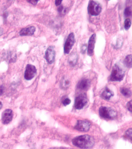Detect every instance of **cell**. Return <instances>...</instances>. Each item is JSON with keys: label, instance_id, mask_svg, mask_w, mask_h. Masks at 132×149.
Returning a JSON list of instances; mask_svg holds the SVG:
<instances>
[{"label": "cell", "instance_id": "30bf717a", "mask_svg": "<svg viewBox=\"0 0 132 149\" xmlns=\"http://www.w3.org/2000/svg\"><path fill=\"white\" fill-rule=\"evenodd\" d=\"M13 116V111L11 109H6L2 113V124L8 125L12 120Z\"/></svg>", "mask_w": 132, "mask_h": 149}, {"label": "cell", "instance_id": "d6986e66", "mask_svg": "<svg viewBox=\"0 0 132 149\" xmlns=\"http://www.w3.org/2000/svg\"><path fill=\"white\" fill-rule=\"evenodd\" d=\"M131 25V21L129 19H126L124 21V28L126 30H128Z\"/></svg>", "mask_w": 132, "mask_h": 149}, {"label": "cell", "instance_id": "ffe728a7", "mask_svg": "<svg viewBox=\"0 0 132 149\" xmlns=\"http://www.w3.org/2000/svg\"><path fill=\"white\" fill-rule=\"evenodd\" d=\"M132 11L131 9H130L129 7L126 8L125 9L124 14L125 16L128 17V16H130L131 15Z\"/></svg>", "mask_w": 132, "mask_h": 149}, {"label": "cell", "instance_id": "277c9868", "mask_svg": "<svg viewBox=\"0 0 132 149\" xmlns=\"http://www.w3.org/2000/svg\"><path fill=\"white\" fill-rule=\"evenodd\" d=\"M100 116L104 119H111L115 118L117 116V112L114 109L109 107H101L99 110Z\"/></svg>", "mask_w": 132, "mask_h": 149}, {"label": "cell", "instance_id": "9c48e42d", "mask_svg": "<svg viewBox=\"0 0 132 149\" xmlns=\"http://www.w3.org/2000/svg\"><path fill=\"white\" fill-rule=\"evenodd\" d=\"M90 125V123L88 120H79L77 121L75 128L79 131L87 132L89 130Z\"/></svg>", "mask_w": 132, "mask_h": 149}, {"label": "cell", "instance_id": "8992f818", "mask_svg": "<svg viewBox=\"0 0 132 149\" xmlns=\"http://www.w3.org/2000/svg\"><path fill=\"white\" fill-rule=\"evenodd\" d=\"M75 42V35L72 33L68 35L66 40L64 47V51L65 54H68L71 50Z\"/></svg>", "mask_w": 132, "mask_h": 149}, {"label": "cell", "instance_id": "7402d4cb", "mask_svg": "<svg viewBox=\"0 0 132 149\" xmlns=\"http://www.w3.org/2000/svg\"><path fill=\"white\" fill-rule=\"evenodd\" d=\"M127 107L129 111L132 112V100L127 103Z\"/></svg>", "mask_w": 132, "mask_h": 149}, {"label": "cell", "instance_id": "5b68a950", "mask_svg": "<svg viewBox=\"0 0 132 149\" xmlns=\"http://www.w3.org/2000/svg\"><path fill=\"white\" fill-rule=\"evenodd\" d=\"M88 103V98L85 93H82L78 96L75 99V107L76 109H81Z\"/></svg>", "mask_w": 132, "mask_h": 149}, {"label": "cell", "instance_id": "e0dca14e", "mask_svg": "<svg viewBox=\"0 0 132 149\" xmlns=\"http://www.w3.org/2000/svg\"><path fill=\"white\" fill-rule=\"evenodd\" d=\"M121 92L124 96L127 97H129L131 96L132 94L131 91L130 90L125 87L121 88Z\"/></svg>", "mask_w": 132, "mask_h": 149}, {"label": "cell", "instance_id": "7a4b0ae2", "mask_svg": "<svg viewBox=\"0 0 132 149\" xmlns=\"http://www.w3.org/2000/svg\"><path fill=\"white\" fill-rule=\"evenodd\" d=\"M124 70L118 65L115 64L113 66L110 74V80L113 81H121L125 76Z\"/></svg>", "mask_w": 132, "mask_h": 149}, {"label": "cell", "instance_id": "4316f807", "mask_svg": "<svg viewBox=\"0 0 132 149\" xmlns=\"http://www.w3.org/2000/svg\"><path fill=\"white\" fill-rule=\"evenodd\" d=\"M62 1H60V0H57V1H55V4L56 6H60L62 3Z\"/></svg>", "mask_w": 132, "mask_h": 149}, {"label": "cell", "instance_id": "3957f363", "mask_svg": "<svg viewBox=\"0 0 132 149\" xmlns=\"http://www.w3.org/2000/svg\"><path fill=\"white\" fill-rule=\"evenodd\" d=\"M88 13L92 16H97L102 11L101 4L99 2L93 1H90L88 6Z\"/></svg>", "mask_w": 132, "mask_h": 149}, {"label": "cell", "instance_id": "cb8c5ba5", "mask_svg": "<svg viewBox=\"0 0 132 149\" xmlns=\"http://www.w3.org/2000/svg\"><path fill=\"white\" fill-rule=\"evenodd\" d=\"M86 49V45H83L82 47V50H81V52H82V54H84V53H85Z\"/></svg>", "mask_w": 132, "mask_h": 149}, {"label": "cell", "instance_id": "f1b7e54d", "mask_svg": "<svg viewBox=\"0 0 132 149\" xmlns=\"http://www.w3.org/2000/svg\"><path fill=\"white\" fill-rule=\"evenodd\" d=\"M3 29L2 28L0 27V36L2 35L3 34Z\"/></svg>", "mask_w": 132, "mask_h": 149}, {"label": "cell", "instance_id": "6da1fadb", "mask_svg": "<svg viewBox=\"0 0 132 149\" xmlns=\"http://www.w3.org/2000/svg\"><path fill=\"white\" fill-rule=\"evenodd\" d=\"M74 146L82 149L91 148L95 144L94 138L88 135L75 137L72 140Z\"/></svg>", "mask_w": 132, "mask_h": 149}, {"label": "cell", "instance_id": "83f0119b", "mask_svg": "<svg viewBox=\"0 0 132 149\" xmlns=\"http://www.w3.org/2000/svg\"><path fill=\"white\" fill-rule=\"evenodd\" d=\"M63 6H60L59 8H58V12H62V10H63Z\"/></svg>", "mask_w": 132, "mask_h": 149}, {"label": "cell", "instance_id": "4fadbf2b", "mask_svg": "<svg viewBox=\"0 0 132 149\" xmlns=\"http://www.w3.org/2000/svg\"><path fill=\"white\" fill-rule=\"evenodd\" d=\"M36 31V28L33 26L23 28L19 32V35L21 36H31L34 35Z\"/></svg>", "mask_w": 132, "mask_h": 149}, {"label": "cell", "instance_id": "8fae6325", "mask_svg": "<svg viewBox=\"0 0 132 149\" xmlns=\"http://www.w3.org/2000/svg\"><path fill=\"white\" fill-rule=\"evenodd\" d=\"M96 35L95 34H93L90 38L88 42V54L89 56H92L94 54V51L95 41H96Z\"/></svg>", "mask_w": 132, "mask_h": 149}, {"label": "cell", "instance_id": "7c38bea8", "mask_svg": "<svg viewBox=\"0 0 132 149\" xmlns=\"http://www.w3.org/2000/svg\"><path fill=\"white\" fill-rule=\"evenodd\" d=\"M90 82L88 79H83L80 80L77 84V88L82 91L87 90L90 86Z\"/></svg>", "mask_w": 132, "mask_h": 149}, {"label": "cell", "instance_id": "9a60e30c", "mask_svg": "<svg viewBox=\"0 0 132 149\" xmlns=\"http://www.w3.org/2000/svg\"><path fill=\"white\" fill-rule=\"evenodd\" d=\"M78 56L75 53H72L69 59V63L71 66L74 67L77 63Z\"/></svg>", "mask_w": 132, "mask_h": 149}, {"label": "cell", "instance_id": "5bb4252c", "mask_svg": "<svg viewBox=\"0 0 132 149\" xmlns=\"http://www.w3.org/2000/svg\"><path fill=\"white\" fill-rule=\"evenodd\" d=\"M114 93L109 88H106L101 94V97L106 100H109L113 96Z\"/></svg>", "mask_w": 132, "mask_h": 149}, {"label": "cell", "instance_id": "484cf974", "mask_svg": "<svg viewBox=\"0 0 132 149\" xmlns=\"http://www.w3.org/2000/svg\"><path fill=\"white\" fill-rule=\"evenodd\" d=\"M4 88L2 86H0V96L2 95L4 92Z\"/></svg>", "mask_w": 132, "mask_h": 149}, {"label": "cell", "instance_id": "d4e9b609", "mask_svg": "<svg viewBox=\"0 0 132 149\" xmlns=\"http://www.w3.org/2000/svg\"><path fill=\"white\" fill-rule=\"evenodd\" d=\"M29 3H31L33 5H36L37 4L39 1H35V0H30V1H27Z\"/></svg>", "mask_w": 132, "mask_h": 149}, {"label": "cell", "instance_id": "ba28073f", "mask_svg": "<svg viewBox=\"0 0 132 149\" xmlns=\"http://www.w3.org/2000/svg\"><path fill=\"white\" fill-rule=\"evenodd\" d=\"M55 52L53 46H49L45 53V58L49 64H52L54 62L55 58Z\"/></svg>", "mask_w": 132, "mask_h": 149}, {"label": "cell", "instance_id": "ac0fdd59", "mask_svg": "<svg viewBox=\"0 0 132 149\" xmlns=\"http://www.w3.org/2000/svg\"><path fill=\"white\" fill-rule=\"evenodd\" d=\"M70 84V81L68 79L63 78L61 82V87L64 89H66L69 87Z\"/></svg>", "mask_w": 132, "mask_h": 149}, {"label": "cell", "instance_id": "2e32d148", "mask_svg": "<svg viewBox=\"0 0 132 149\" xmlns=\"http://www.w3.org/2000/svg\"><path fill=\"white\" fill-rule=\"evenodd\" d=\"M124 64L128 68H132V55H128L126 57L124 60Z\"/></svg>", "mask_w": 132, "mask_h": 149}, {"label": "cell", "instance_id": "f546056e", "mask_svg": "<svg viewBox=\"0 0 132 149\" xmlns=\"http://www.w3.org/2000/svg\"><path fill=\"white\" fill-rule=\"evenodd\" d=\"M2 107V104L1 102L0 101V110L1 109Z\"/></svg>", "mask_w": 132, "mask_h": 149}, {"label": "cell", "instance_id": "603a6c76", "mask_svg": "<svg viewBox=\"0 0 132 149\" xmlns=\"http://www.w3.org/2000/svg\"><path fill=\"white\" fill-rule=\"evenodd\" d=\"M71 100L68 98H66L63 102V104L65 106H67V105H69V104H70Z\"/></svg>", "mask_w": 132, "mask_h": 149}, {"label": "cell", "instance_id": "52a82bcc", "mask_svg": "<svg viewBox=\"0 0 132 149\" xmlns=\"http://www.w3.org/2000/svg\"><path fill=\"white\" fill-rule=\"evenodd\" d=\"M36 72L37 70L35 66L31 64L27 65L25 72V79L28 80H31L36 75Z\"/></svg>", "mask_w": 132, "mask_h": 149}, {"label": "cell", "instance_id": "44dd1931", "mask_svg": "<svg viewBox=\"0 0 132 149\" xmlns=\"http://www.w3.org/2000/svg\"><path fill=\"white\" fill-rule=\"evenodd\" d=\"M126 134L128 138L132 140V128L129 129L126 131Z\"/></svg>", "mask_w": 132, "mask_h": 149}]
</instances>
